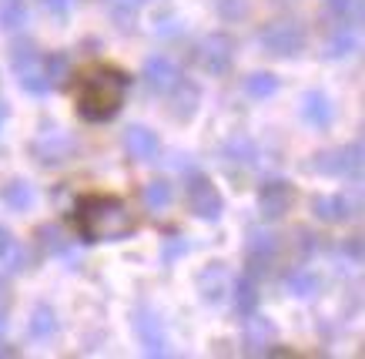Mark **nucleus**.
Returning <instances> with one entry per match:
<instances>
[{
	"mask_svg": "<svg viewBox=\"0 0 365 359\" xmlns=\"http://www.w3.org/2000/svg\"><path fill=\"white\" fill-rule=\"evenodd\" d=\"M71 228L81 242H121V238L138 232V218H134L131 205L121 195H108V191H91L81 195L74 208H71Z\"/></svg>",
	"mask_w": 365,
	"mask_h": 359,
	"instance_id": "f257e3e1",
	"label": "nucleus"
},
{
	"mask_svg": "<svg viewBox=\"0 0 365 359\" xmlns=\"http://www.w3.org/2000/svg\"><path fill=\"white\" fill-rule=\"evenodd\" d=\"M71 78H74V108L91 124L111 121L121 111L128 88H131L128 71H121L118 64H108V61H94Z\"/></svg>",
	"mask_w": 365,
	"mask_h": 359,
	"instance_id": "f03ea898",
	"label": "nucleus"
},
{
	"mask_svg": "<svg viewBox=\"0 0 365 359\" xmlns=\"http://www.w3.org/2000/svg\"><path fill=\"white\" fill-rule=\"evenodd\" d=\"M305 27L295 21H285V17H278V21H268L262 31H258V44H262V51L272 57H282V61H288V57H299L302 51H305Z\"/></svg>",
	"mask_w": 365,
	"mask_h": 359,
	"instance_id": "7ed1b4c3",
	"label": "nucleus"
},
{
	"mask_svg": "<svg viewBox=\"0 0 365 359\" xmlns=\"http://www.w3.org/2000/svg\"><path fill=\"white\" fill-rule=\"evenodd\" d=\"M235 51H238V44H235L232 34L211 31V34H205L198 44H195V64H198L205 74H211V78H222V74L232 71Z\"/></svg>",
	"mask_w": 365,
	"mask_h": 359,
	"instance_id": "20e7f679",
	"label": "nucleus"
},
{
	"mask_svg": "<svg viewBox=\"0 0 365 359\" xmlns=\"http://www.w3.org/2000/svg\"><path fill=\"white\" fill-rule=\"evenodd\" d=\"M185 202H188V212L201 222H218L225 212V198L218 185L201 175V171H188V181H185Z\"/></svg>",
	"mask_w": 365,
	"mask_h": 359,
	"instance_id": "39448f33",
	"label": "nucleus"
},
{
	"mask_svg": "<svg viewBox=\"0 0 365 359\" xmlns=\"http://www.w3.org/2000/svg\"><path fill=\"white\" fill-rule=\"evenodd\" d=\"M11 68L17 74V84L31 94H47V68H44V51H37L34 41L14 44L11 51Z\"/></svg>",
	"mask_w": 365,
	"mask_h": 359,
	"instance_id": "423d86ee",
	"label": "nucleus"
},
{
	"mask_svg": "<svg viewBox=\"0 0 365 359\" xmlns=\"http://www.w3.org/2000/svg\"><path fill=\"white\" fill-rule=\"evenodd\" d=\"M312 171L332 175V178H345V181H359L362 178V141H349L345 148H332V151L315 155Z\"/></svg>",
	"mask_w": 365,
	"mask_h": 359,
	"instance_id": "0eeeda50",
	"label": "nucleus"
},
{
	"mask_svg": "<svg viewBox=\"0 0 365 359\" xmlns=\"http://www.w3.org/2000/svg\"><path fill=\"white\" fill-rule=\"evenodd\" d=\"M74 151H78L74 138L67 135V131H61V128H44V131H37V138L31 141V155L37 158L41 165H47V168H57V165L71 161Z\"/></svg>",
	"mask_w": 365,
	"mask_h": 359,
	"instance_id": "6e6552de",
	"label": "nucleus"
},
{
	"mask_svg": "<svg viewBox=\"0 0 365 359\" xmlns=\"http://www.w3.org/2000/svg\"><path fill=\"white\" fill-rule=\"evenodd\" d=\"M282 256V238L275 232H252L245 242V272L265 275Z\"/></svg>",
	"mask_w": 365,
	"mask_h": 359,
	"instance_id": "1a4fd4ad",
	"label": "nucleus"
},
{
	"mask_svg": "<svg viewBox=\"0 0 365 359\" xmlns=\"http://www.w3.org/2000/svg\"><path fill=\"white\" fill-rule=\"evenodd\" d=\"M295 205V188L285 178H265L258 185V215L265 222H278Z\"/></svg>",
	"mask_w": 365,
	"mask_h": 359,
	"instance_id": "9d476101",
	"label": "nucleus"
},
{
	"mask_svg": "<svg viewBox=\"0 0 365 359\" xmlns=\"http://www.w3.org/2000/svg\"><path fill=\"white\" fill-rule=\"evenodd\" d=\"M134 333L141 339V346L148 356H168V333L161 315L151 305H138L134 309Z\"/></svg>",
	"mask_w": 365,
	"mask_h": 359,
	"instance_id": "9b49d317",
	"label": "nucleus"
},
{
	"mask_svg": "<svg viewBox=\"0 0 365 359\" xmlns=\"http://www.w3.org/2000/svg\"><path fill=\"white\" fill-rule=\"evenodd\" d=\"M248 323H245V336H242V346L248 356H272L278 346V329L272 319H265V315H245Z\"/></svg>",
	"mask_w": 365,
	"mask_h": 359,
	"instance_id": "f8f14e48",
	"label": "nucleus"
},
{
	"mask_svg": "<svg viewBox=\"0 0 365 359\" xmlns=\"http://www.w3.org/2000/svg\"><path fill=\"white\" fill-rule=\"evenodd\" d=\"M141 78H144V84H148V91H155V94H168V91L181 81V68H178L171 57L151 54L148 61H144Z\"/></svg>",
	"mask_w": 365,
	"mask_h": 359,
	"instance_id": "ddd939ff",
	"label": "nucleus"
},
{
	"mask_svg": "<svg viewBox=\"0 0 365 359\" xmlns=\"http://www.w3.org/2000/svg\"><path fill=\"white\" fill-rule=\"evenodd\" d=\"M195 282H198L201 303H208V305H218L225 295H228V289H232V275L225 269V262H208V266L198 272Z\"/></svg>",
	"mask_w": 365,
	"mask_h": 359,
	"instance_id": "4468645a",
	"label": "nucleus"
},
{
	"mask_svg": "<svg viewBox=\"0 0 365 359\" xmlns=\"http://www.w3.org/2000/svg\"><path fill=\"white\" fill-rule=\"evenodd\" d=\"M302 121L309 124V128H315V131L332 128V121H335L332 98L325 91H305V98H302Z\"/></svg>",
	"mask_w": 365,
	"mask_h": 359,
	"instance_id": "2eb2a0df",
	"label": "nucleus"
},
{
	"mask_svg": "<svg viewBox=\"0 0 365 359\" xmlns=\"http://www.w3.org/2000/svg\"><path fill=\"white\" fill-rule=\"evenodd\" d=\"M124 151L134 158V161H155L158 151H161V141L151 128H144V124H131V128H124Z\"/></svg>",
	"mask_w": 365,
	"mask_h": 359,
	"instance_id": "dca6fc26",
	"label": "nucleus"
},
{
	"mask_svg": "<svg viewBox=\"0 0 365 359\" xmlns=\"http://www.w3.org/2000/svg\"><path fill=\"white\" fill-rule=\"evenodd\" d=\"M232 303H235V313L242 315H252L258 313V303H262V285H258V275L252 272H242L238 279H232Z\"/></svg>",
	"mask_w": 365,
	"mask_h": 359,
	"instance_id": "f3484780",
	"label": "nucleus"
},
{
	"mask_svg": "<svg viewBox=\"0 0 365 359\" xmlns=\"http://www.w3.org/2000/svg\"><path fill=\"white\" fill-rule=\"evenodd\" d=\"M312 212H315V218L325 225H342L352 218V202L345 198V195H315L312 198Z\"/></svg>",
	"mask_w": 365,
	"mask_h": 359,
	"instance_id": "a211bd4d",
	"label": "nucleus"
},
{
	"mask_svg": "<svg viewBox=\"0 0 365 359\" xmlns=\"http://www.w3.org/2000/svg\"><path fill=\"white\" fill-rule=\"evenodd\" d=\"M171 91H175V98H171V118H178V121H191V118L198 114L201 88H198V84H191V81L181 78Z\"/></svg>",
	"mask_w": 365,
	"mask_h": 359,
	"instance_id": "6ab92c4d",
	"label": "nucleus"
},
{
	"mask_svg": "<svg viewBox=\"0 0 365 359\" xmlns=\"http://www.w3.org/2000/svg\"><path fill=\"white\" fill-rule=\"evenodd\" d=\"M355 51H359V34H355V27H349V24H339L332 34L325 37V44H322V54L329 57V61L352 57Z\"/></svg>",
	"mask_w": 365,
	"mask_h": 359,
	"instance_id": "aec40b11",
	"label": "nucleus"
},
{
	"mask_svg": "<svg viewBox=\"0 0 365 359\" xmlns=\"http://www.w3.org/2000/svg\"><path fill=\"white\" fill-rule=\"evenodd\" d=\"M282 285H285L288 295H295V299H312L315 292H319V275H315V269H309V266H295V269L285 272V279H282Z\"/></svg>",
	"mask_w": 365,
	"mask_h": 359,
	"instance_id": "412c9836",
	"label": "nucleus"
},
{
	"mask_svg": "<svg viewBox=\"0 0 365 359\" xmlns=\"http://www.w3.org/2000/svg\"><path fill=\"white\" fill-rule=\"evenodd\" d=\"M27 333H31V339H37V343H47V339L57 336V313L51 309L47 303L34 305L31 319H27Z\"/></svg>",
	"mask_w": 365,
	"mask_h": 359,
	"instance_id": "4be33fe9",
	"label": "nucleus"
},
{
	"mask_svg": "<svg viewBox=\"0 0 365 359\" xmlns=\"http://www.w3.org/2000/svg\"><path fill=\"white\" fill-rule=\"evenodd\" d=\"M0 198H4V205H7V208H14V212H27V208L34 205V188L24 178H14V181H7V185H4Z\"/></svg>",
	"mask_w": 365,
	"mask_h": 359,
	"instance_id": "5701e85b",
	"label": "nucleus"
},
{
	"mask_svg": "<svg viewBox=\"0 0 365 359\" xmlns=\"http://www.w3.org/2000/svg\"><path fill=\"white\" fill-rule=\"evenodd\" d=\"M37 246L44 248L47 256L71 258V238H67L57 225H41V228H37Z\"/></svg>",
	"mask_w": 365,
	"mask_h": 359,
	"instance_id": "b1692460",
	"label": "nucleus"
},
{
	"mask_svg": "<svg viewBox=\"0 0 365 359\" xmlns=\"http://www.w3.org/2000/svg\"><path fill=\"white\" fill-rule=\"evenodd\" d=\"M44 68H47V88H51V91L61 88V84H67V78L74 74V68H71V57H67L64 51L44 54Z\"/></svg>",
	"mask_w": 365,
	"mask_h": 359,
	"instance_id": "393cba45",
	"label": "nucleus"
},
{
	"mask_svg": "<svg viewBox=\"0 0 365 359\" xmlns=\"http://www.w3.org/2000/svg\"><path fill=\"white\" fill-rule=\"evenodd\" d=\"M222 158H225V161H238V165H248V161H255V158H258V148H255L252 138L232 135V138H228V141L222 145Z\"/></svg>",
	"mask_w": 365,
	"mask_h": 359,
	"instance_id": "a878e982",
	"label": "nucleus"
},
{
	"mask_svg": "<svg viewBox=\"0 0 365 359\" xmlns=\"http://www.w3.org/2000/svg\"><path fill=\"white\" fill-rule=\"evenodd\" d=\"M171 198H175V191H171V185H168L165 178H155L148 181L141 188V202L151 208V212H165L168 205H171Z\"/></svg>",
	"mask_w": 365,
	"mask_h": 359,
	"instance_id": "bb28decb",
	"label": "nucleus"
},
{
	"mask_svg": "<svg viewBox=\"0 0 365 359\" xmlns=\"http://www.w3.org/2000/svg\"><path fill=\"white\" fill-rule=\"evenodd\" d=\"M245 91H248V98H255V101H265V98H272L278 91V78L272 71H255V74L245 78Z\"/></svg>",
	"mask_w": 365,
	"mask_h": 359,
	"instance_id": "cd10ccee",
	"label": "nucleus"
},
{
	"mask_svg": "<svg viewBox=\"0 0 365 359\" xmlns=\"http://www.w3.org/2000/svg\"><path fill=\"white\" fill-rule=\"evenodd\" d=\"M148 0H108V7H111V17L114 24L121 27V31H131L134 21H138V11H141Z\"/></svg>",
	"mask_w": 365,
	"mask_h": 359,
	"instance_id": "c85d7f7f",
	"label": "nucleus"
},
{
	"mask_svg": "<svg viewBox=\"0 0 365 359\" xmlns=\"http://www.w3.org/2000/svg\"><path fill=\"white\" fill-rule=\"evenodd\" d=\"M27 24L24 0H0V31H21Z\"/></svg>",
	"mask_w": 365,
	"mask_h": 359,
	"instance_id": "c756f323",
	"label": "nucleus"
},
{
	"mask_svg": "<svg viewBox=\"0 0 365 359\" xmlns=\"http://www.w3.org/2000/svg\"><path fill=\"white\" fill-rule=\"evenodd\" d=\"M325 4H329V11L342 24H349V27H359V24H362V0H325Z\"/></svg>",
	"mask_w": 365,
	"mask_h": 359,
	"instance_id": "7c9ffc66",
	"label": "nucleus"
},
{
	"mask_svg": "<svg viewBox=\"0 0 365 359\" xmlns=\"http://www.w3.org/2000/svg\"><path fill=\"white\" fill-rule=\"evenodd\" d=\"M211 7H215V14H218L222 21H245L248 11H252L248 0H211Z\"/></svg>",
	"mask_w": 365,
	"mask_h": 359,
	"instance_id": "2f4dec72",
	"label": "nucleus"
},
{
	"mask_svg": "<svg viewBox=\"0 0 365 359\" xmlns=\"http://www.w3.org/2000/svg\"><path fill=\"white\" fill-rule=\"evenodd\" d=\"M11 309H14V289H11V282L0 275V336L11 325Z\"/></svg>",
	"mask_w": 365,
	"mask_h": 359,
	"instance_id": "473e14b6",
	"label": "nucleus"
},
{
	"mask_svg": "<svg viewBox=\"0 0 365 359\" xmlns=\"http://www.w3.org/2000/svg\"><path fill=\"white\" fill-rule=\"evenodd\" d=\"M185 252H188V242H185V238H178V236L165 238V246H161V266H175Z\"/></svg>",
	"mask_w": 365,
	"mask_h": 359,
	"instance_id": "72a5a7b5",
	"label": "nucleus"
},
{
	"mask_svg": "<svg viewBox=\"0 0 365 359\" xmlns=\"http://www.w3.org/2000/svg\"><path fill=\"white\" fill-rule=\"evenodd\" d=\"M0 262H4V269L7 272H21V269H27V252H24L21 242H14V246L0 256Z\"/></svg>",
	"mask_w": 365,
	"mask_h": 359,
	"instance_id": "f704fd0d",
	"label": "nucleus"
},
{
	"mask_svg": "<svg viewBox=\"0 0 365 359\" xmlns=\"http://www.w3.org/2000/svg\"><path fill=\"white\" fill-rule=\"evenodd\" d=\"M339 258L352 262V266H362V236L342 238V246H339Z\"/></svg>",
	"mask_w": 365,
	"mask_h": 359,
	"instance_id": "c9c22d12",
	"label": "nucleus"
},
{
	"mask_svg": "<svg viewBox=\"0 0 365 359\" xmlns=\"http://www.w3.org/2000/svg\"><path fill=\"white\" fill-rule=\"evenodd\" d=\"M155 34H161V37H175V34H181V21H178L171 11H165V14H158L155 17Z\"/></svg>",
	"mask_w": 365,
	"mask_h": 359,
	"instance_id": "e433bc0d",
	"label": "nucleus"
},
{
	"mask_svg": "<svg viewBox=\"0 0 365 359\" xmlns=\"http://www.w3.org/2000/svg\"><path fill=\"white\" fill-rule=\"evenodd\" d=\"M299 248H302V256L309 258L312 252H319V236H309L305 228H299Z\"/></svg>",
	"mask_w": 365,
	"mask_h": 359,
	"instance_id": "4c0bfd02",
	"label": "nucleus"
},
{
	"mask_svg": "<svg viewBox=\"0 0 365 359\" xmlns=\"http://www.w3.org/2000/svg\"><path fill=\"white\" fill-rule=\"evenodd\" d=\"M44 7L51 14H61V17H64V14L74 7V0H44Z\"/></svg>",
	"mask_w": 365,
	"mask_h": 359,
	"instance_id": "58836bf2",
	"label": "nucleus"
},
{
	"mask_svg": "<svg viewBox=\"0 0 365 359\" xmlns=\"http://www.w3.org/2000/svg\"><path fill=\"white\" fill-rule=\"evenodd\" d=\"M14 242H17V238L11 236V228H7V225H0V256H4V252H7Z\"/></svg>",
	"mask_w": 365,
	"mask_h": 359,
	"instance_id": "ea45409f",
	"label": "nucleus"
},
{
	"mask_svg": "<svg viewBox=\"0 0 365 359\" xmlns=\"http://www.w3.org/2000/svg\"><path fill=\"white\" fill-rule=\"evenodd\" d=\"M7 101H4V98H0V131H4V124H7Z\"/></svg>",
	"mask_w": 365,
	"mask_h": 359,
	"instance_id": "a19ab883",
	"label": "nucleus"
},
{
	"mask_svg": "<svg viewBox=\"0 0 365 359\" xmlns=\"http://www.w3.org/2000/svg\"><path fill=\"white\" fill-rule=\"evenodd\" d=\"M0 356H17V349H7V343H0Z\"/></svg>",
	"mask_w": 365,
	"mask_h": 359,
	"instance_id": "79ce46f5",
	"label": "nucleus"
}]
</instances>
